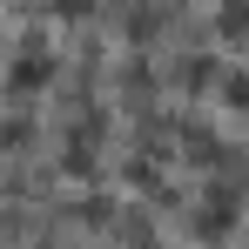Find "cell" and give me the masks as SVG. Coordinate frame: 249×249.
<instances>
[{
	"label": "cell",
	"instance_id": "obj_1",
	"mask_svg": "<svg viewBox=\"0 0 249 249\" xmlns=\"http://www.w3.org/2000/svg\"><path fill=\"white\" fill-rule=\"evenodd\" d=\"M47 74H54V61H47V54H20V61H14V74H7V88H14V94H27V88H47Z\"/></svg>",
	"mask_w": 249,
	"mask_h": 249
},
{
	"label": "cell",
	"instance_id": "obj_2",
	"mask_svg": "<svg viewBox=\"0 0 249 249\" xmlns=\"http://www.w3.org/2000/svg\"><path fill=\"white\" fill-rule=\"evenodd\" d=\"M229 108H236V115H249V81H229Z\"/></svg>",
	"mask_w": 249,
	"mask_h": 249
}]
</instances>
